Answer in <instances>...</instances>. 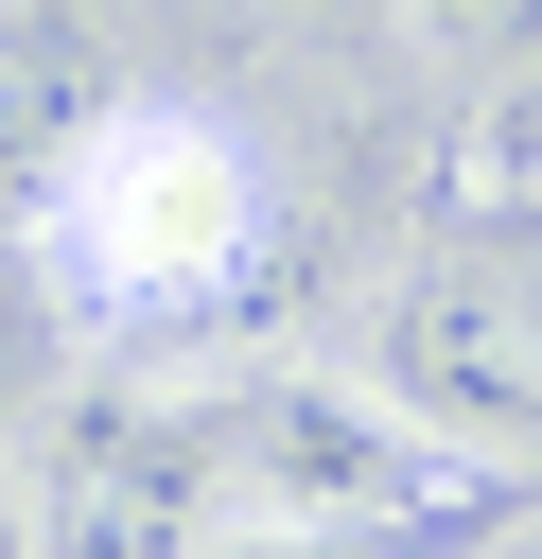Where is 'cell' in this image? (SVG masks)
Masks as SVG:
<instances>
[{
    "instance_id": "obj_1",
    "label": "cell",
    "mask_w": 542,
    "mask_h": 559,
    "mask_svg": "<svg viewBox=\"0 0 542 559\" xmlns=\"http://www.w3.org/2000/svg\"><path fill=\"white\" fill-rule=\"evenodd\" d=\"M280 192H262V140L210 122V105H87L52 192H35V262L87 332H192L227 314V280L262 262Z\"/></svg>"
},
{
    "instance_id": "obj_2",
    "label": "cell",
    "mask_w": 542,
    "mask_h": 559,
    "mask_svg": "<svg viewBox=\"0 0 542 559\" xmlns=\"http://www.w3.org/2000/svg\"><path fill=\"white\" fill-rule=\"evenodd\" d=\"M210 419V489L227 524H297V542H367V559H437L455 524H490L507 472H472L455 437H420L367 367H245L192 402Z\"/></svg>"
},
{
    "instance_id": "obj_3",
    "label": "cell",
    "mask_w": 542,
    "mask_h": 559,
    "mask_svg": "<svg viewBox=\"0 0 542 559\" xmlns=\"http://www.w3.org/2000/svg\"><path fill=\"white\" fill-rule=\"evenodd\" d=\"M367 384L420 437H455L472 472H525L542 454V245H490V227L420 245L367 314Z\"/></svg>"
},
{
    "instance_id": "obj_4",
    "label": "cell",
    "mask_w": 542,
    "mask_h": 559,
    "mask_svg": "<svg viewBox=\"0 0 542 559\" xmlns=\"http://www.w3.org/2000/svg\"><path fill=\"white\" fill-rule=\"evenodd\" d=\"M210 419L192 402H70L35 454V542L52 559H210Z\"/></svg>"
},
{
    "instance_id": "obj_5",
    "label": "cell",
    "mask_w": 542,
    "mask_h": 559,
    "mask_svg": "<svg viewBox=\"0 0 542 559\" xmlns=\"http://www.w3.org/2000/svg\"><path fill=\"white\" fill-rule=\"evenodd\" d=\"M437 192H455L490 245H542V87H490V105H472V140L437 157Z\"/></svg>"
},
{
    "instance_id": "obj_6",
    "label": "cell",
    "mask_w": 542,
    "mask_h": 559,
    "mask_svg": "<svg viewBox=\"0 0 542 559\" xmlns=\"http://www.w3.org/2000/svg\"><path fill=\"white\" fill-rule=\"evenodd\" d=\"M402 35L472 87H542V0H402Z\"/></svg>"
},
{
    "instance_id": "obj_7",
    "label": "cell",
    "mask_w": 542,
    "mask_h": 559,
    "mask_svg": "<svg viewBox=\"0 0 542 559\" xmlns=\"http://www.w3.org/2000/svg\"><path fill=\"white\" fill-rule=\"evenodd\" d=\"M0 559H52V542H35V472H17V454H0Z\"/></svg>"
},
{
    "instance_id": "obj_8",
    "label": "cell",
    "mask_w": 542,
    "mask_h": 559,
    "mask_svg": "<svg viewBox=\"0 0 542 559\" xmlns=\"http://www.w3.org/2000/svg\"><path fill=\"white\" fill-rule=\"evenodd\" d=\"M17 402H35V332L0 314V419H17Z\"/></svg>"
}]
</instances>
